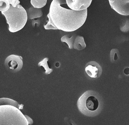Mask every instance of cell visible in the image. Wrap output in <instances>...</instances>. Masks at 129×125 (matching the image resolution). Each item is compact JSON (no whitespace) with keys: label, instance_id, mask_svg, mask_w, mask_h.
<instances>
[{"label":"cell","instance_id":"6da1fadb","mask_svg":"<svg viewBox=\"0 0 129 125\" xmlns=\"http://www.w3.org/2000/svg\"><path fill=\"white\" fill-rule=\"evenodd\" d=\"M66 0H53L49 14L58 29L65 32L77 30L85 23L87 17V9L76 11L66 8Z\"/></svg>","mask_w":129,"mask_h":125},{"label":"cell","instance_id":"7a4b0ae2","mask_svg":"<svg viewBox=\"0 0 129 125\" xmlns=\"http://www.w3.org/2000/svg\"><path fill=\"white\" fill-rule=\"evenodd\" d=\"M2 14L6 18L9 25L8 29L11 32L15 33L21 30L28 20L26 11L20 4L16 7L10 5L9 9L7 11L2 12Z\"/></svg>","mask_w":129,"mask_h":125},{"label":"cell","instance_id":"3957f363","mask_svg":"<svg viewBox=\"0 0 129 125\" xmlns=\"http://www.w3.org/2000/svg\"><path fill=\"white\" fill-rule=\"evenodd\" d=\"M25 115L19 109L10 105L0 106V125H28Z\"/></svg>","mask_w":129,"mask_h":125},{"label":"cell","instance_id":"277c9868","mask_svg":"<svg viewBox=\"0 0 129 125\" xmlns=\"http://www.w3.org/2000/svg\"><path fill=\"white\" fill-rule=\"evenodd\" d=\"M99 100L94 91H87L79 98L77 107L79 111L84 115L92 117L95 115L99 107Z\"/></svg>","mask_w":129,"mask_h":125},{"label":"cell","instance_id":"5b68a950","mask_svg":"<svg viewBox=\"0 0 129 125\" xmlns=\"http://www.w3.org/2000/svg\"><path fill=\"white\" fill-rule=\"evenodd\" d=\"M23 65L22 57L15 54L8 56L5 61V66L7 69L13 73L20 71L22 68Z\"/></svg>","mask_w":129,"mask_h":125},{"label":"cell","instance_id":"8992f818","mask_svg":"<svg viewBox=\"0 0 129 125\" xmlns=\"http://www.w3.org/2000/svg\"><path fill=\"white\" fill-rule=\"evenodd\" d=\"M111 7L123 16L129 15V0H108Z\"/></svg>","mask_w":129,"mask_h":125},{"label":"cell","instance_id":"52a82bcc","mask_svg":"<svg viewBox=\"0 0 129 125\" xmlns=\"http://www.w3.org/2000/svg\"><path fill=\"white\" fill-rule=\"evenodd\" d=\"M85 71L87 75L92 78L100 77L102 73L101 66L95 61H90L86 65Z\"/></svg>","mask_w":129,"mask_h":125},{"label":"cell","instance_id":"ba28073f","mask_svg":"<svg viewBox=\"0 0 129 125\" xmlns=\"http://www.w3.org/2000/svg\"><path fill=\"white\" fill-rule=\"evenodd\" d=\"M92 0H66L67 5L70 9L81 11L87 9L90 6Z\"/></svg>","mask_w":129,"mask_h":125},{"label":"cell","instance_id":"9c48e42d","mask_svg":"<svg viewBox=\"0 0 129 125\" xmlns=\"http://www.w3.org/2000/svg\"><path fill=\"white\" fill-rule=\"evenodd\" d=\"M26 11L28 18L29 19L39 18L43 15V13L41 8H36L33 6L27 9Z\"/></svg>","mask_w":129,"mask_h":125},{"label":"cell","instance_id":"30bf717a","mask_svg":"<svg viewBox=\"0 0 129 125\" xmlns=\"http://www.w3.org/2000/svg\"><path fill=\"white\" fill-rule=\"evenodd\" d=\"M86 47V44L85 43L83 37L80 36H76L74 42V48L78 50H81L84 49Z\"/></svg>","mask_w":129,"mask_h":125},{"label":"cell","instance_id":"8fae6325","mask_svg":"<svg viewBox=\"0 0 129 125\" xmlns=\"http://www.w3.org/2000/svg\"><path fill=\"white\" fill-rule=\"evenodd\" d=\"M1 105H10L17 107L19 109H23V104L19 105L18 102L15 101L7 98H2L0 99V106Z\"/></svg>","mask_w":129,"mask_h":125},{"label":"cell","instance_id":"7c38bea8","mask_svg":"<svg viewBox=\"0 0 129 125\" xmlns=\"http://www.w3.org/2000/svg\"><path fill=\"white\" fill-rule=\"evenodd\" d=\"M76 37L74 35L71 36L70 35H65L62 37L61 41L62 42H66L69 46V48L72 49L73 48L74 42Z\"/></svg>","mask_w":129,"mask_h":125},{"label":"cell","instance_id":"4fadbf2b","mask_svg":"<svg viewBox=\"0 0 129 125\" xmlns=\"http://www.w3.org/2000/svg\"><path fill=\"white\" fill-rule=\"evenodd\" d=\"M49 59L47 57H45L44 59L42 61H41L39 63L38 66H43L45 70V74L46 75H48L51 73L53 72V70L52 69H50L48 67V64L47 62Z\"/></svg>","mask_w":129,"mask_h":125},{"label":"cell","instance_id":"5bb4252c","mask_svg":"<svg viewBox=\"0 0 129 125\" xmlns=\"http://www.w3.org/2000/svg\"><path fill=\"white\" fill-rule=\"evenodd\" d=\"M47 0H31V4L33 7L41 8L46 5Z\"/></svg>","mask_w":129,"mask_h":125},{"label":"cell","instance_id":"9a60e30c","mask_svg":"<svg viewBox=\"0 0 129 125\" xmlns=\"http://www.w3.org/2000/svg\"><path fill=\"white\" fill-rule=\"evenodd\" d=\"M47 17L48 19V22L46 25H44V28L45 29H58L54 23L49 13L48 14Z\"/></svg>","mask_w":129,"mask_h":125},{"label":"cell","instance_id":"2e32d148","mask_svg":"<svg viewBox=\"0 0 129 125\" xmlns=\"http://www.w3.org/2000/svg\"><path fill=\"white\" fill-rule=\"evenodd\" d=\"M10 4L8 0H0V11L5 12L9 9Z\"/></svg>","mask_w":129,"mask_h":125},{"label":"cell","instance_id":"e0dca14e","mask_svg":"<svg viewBox=\"0 0 129 125\" xmlns=\"http://www.w3.org/2000/svg\"><path fill=\"white\" fill-rule=\"evenodd\" d=\"M120 29L123 32H128L129 31V20H127L120 27Z\"/></svg>","mask_w":129,"mask_h":125},{"label":"cell","instance_id":"ac0fdd59","mask_svg":"<svg viewBox=\"0 0 129 125\" xmlns=\"http://www.w3.org/2000/svg\"><path fill=\"white\" fill-rule=\"evenodd\" d=\"M116 49H113L111 51V59H113L114 60H116L118 59V56H117V53L116 52Z\"/></svg>","mask_w":129,"mask_h":125},{"label":"cell","instance_id":"d6986e66","mask_svg":"<svg viewBox=\"0 0 129 125\" xmlns=\"http://www.w3.org/2000/svg\"><path fill=\"white\" fill-rule=\"evenodd\" d=\"M9 3L13 7H16L18 4H20V2L19 0H8Z\"/></svg>","mask_w":129,"mask_h":125},{"label":"cell","instance_id":"ffe728a7","mask_svg":"<svg viewBox=\"0 0 129 125\" xmlns=\"http://www.w3.org/2000/svg\"><path fill=\"white\" fill-rule=\"evenodd\" d=\"M36 23H37V24H38V25H39L40 23V21L39 20H33L32 21L33 26H35Z\"/></svg>","mask_w":129,"mask_h":125},{"label":"cell","instance_id":"44dd1931","mask_svg":"<svg viewBox=\"0 0 129 125\" xmlns=\"http://www.w3.org/2000/svg\"><path fill=\"white\" fill-rule=\"evenodd\" d=\"M124 73L126 75H129V68H127L125 69L124 70Z\"/></svg>","mask_w":129,"mask_h":125}]
</instances>
